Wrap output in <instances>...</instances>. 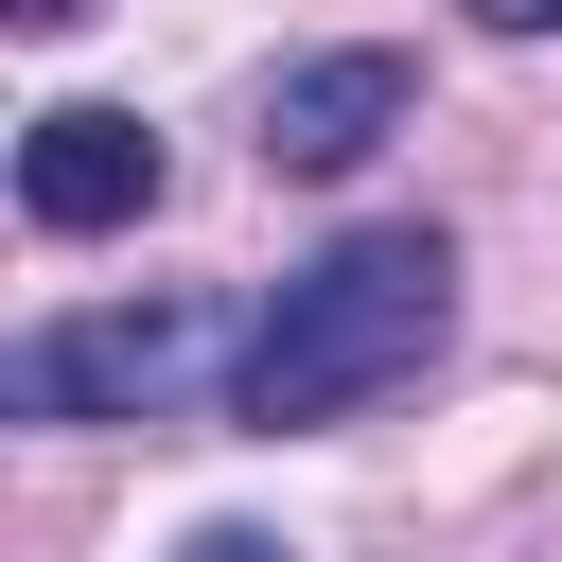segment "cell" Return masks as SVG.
Returning a JSON list of instances; mask_svg holds the SVG:
<instances>
[{
    "label": "cell",
    "mask_w": 562,
    "mask_h": 562,
    "mask_svg": "<svg viewBox=\"0 0 562 562\" xmlns=\"http://www.w3.org/2000/svg\"><path fill=\"white\" fill-rule=\"evenodd\" d=\"M158 193H176V158H158L140 105H35V123H18V211H35V228L88 246V228H140Z\"/></svg>",
    "instance_id": "obj_3"
},
{
    "label": "cell",
    "mask_w": 562,
    "mask_h": 562,
    "mask_svg": "<svg viewBox=\"0 0 562 562\" xmlns=\"http://www.w3.org/2000/svg\"><path fill=\"white\" fill-rule=\"evenodd\" d=\"M246 386V316L228 299H105V316H35L0 351L18 422H193Z\"/></svg>",
    "instance_id": "obj_2"
},
{
    "label": "cell",
    "mask_w": 562,
    "mask_h": 562,
    "mask_svg": "<svg viewBox=\"0 0 562 562\" xmlns=\"http://www.w3.org/2000/svg\"><path fill=\"white\" fill-rule=\"evenodd\" d=\"M474 18H492V35H544V18H562V0H474Z\"/></svg>",
    "instance_id": "obj_6"
},
{
    "label": "cell",
    "mask_w": 562,
    "mask_h": 562,
    "mask_svg": "<svg viewBox=\"0 0 562 562\" xmlns=\"http://www.w3.org/2000/svg\"><path fill=\"white\" fill-rule=\"evenodd\" d=\"M386 123H404V53H299V70H263V158L281 176H351Z\"/></svg>",
    "instance_id": "obj_4"
},
{
    "label": "cell",
    "mask_w": 562,
    "mask_h": 562,
    "mask_svg": "<svg viewBox=\"0 0 562 562\" xmlns=\"http://www.w3.org/2000/svg\"><path fill=\"white\" fill-rule=\"evenodd\" d=\"M439 334H457V246H439V228H351V246H316V263L246 316L228 422H246V439H316V422L386 404Z\"/></svg>",
    "instance_id": "obj_1"
},
{
    "label": "cell",
    "mask_w": 562,
    "mask_h": 562,
    "mask_svg": "<svg viewBox=\"0 0 562 562\" xmlns=\"http://www.w3.org/2000/svg\"><path fill=\"white\" fill-rule=\"evenodd\" d=\"M176 562H299V544H281V527H193Z\"/></svg>",
    "instance_id": "obj_5"
},
{
    "label": "cell",
    "mask_w": 562,
    "mask_h": 562,
    "mask_svg": "<svg viewBox=\"0 0 562 562\" xmlns=\"http://www.w3.org/2000/svg\"><path fill=\"white\" fill-rule=\"evenodd\" d=\"M0 18H35V35H53V18H88V0H0Z\"/></svg>",
    "instance_id": "obj_7"
}]
</instances>
